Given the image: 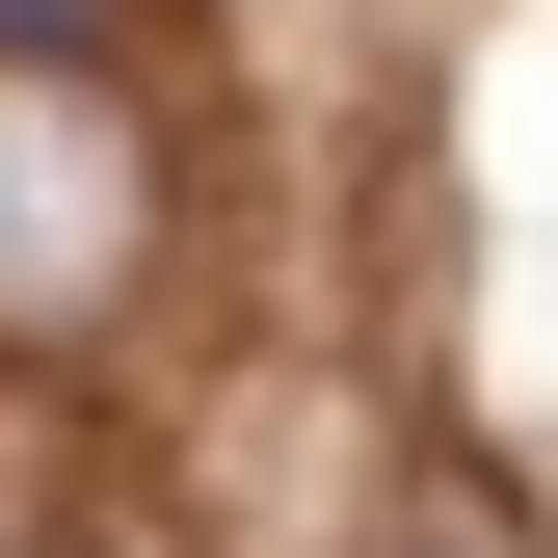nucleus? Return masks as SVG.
Instances as JSON below:
<instances>
[{"instance_id":"1","label":"nucleus","mask_w":558,"mask_h":558,"mask_svg":"<svg viewBox=\"0 0 558 558\" xmlns=\"http://www.w3.org/2000/svg\"><path fill=\"white\" fill-rule=\"evenodd\" d=\"M160 266V107L81 27H0V345H107Z\"/></svg>"},{"instance_id":"2","label":"nucleus","mask_w":558,"mask_h":558,"mask_svg":"<svg viewBox=\"0 0 558 558\" xmlns=\"http://www.w3.org/2000/svg\"><path fill=\"white\" fill-rule=\"evenodd\" d=\"M0 27H107V0H0Z\"/></svg>"}]
</instances>
